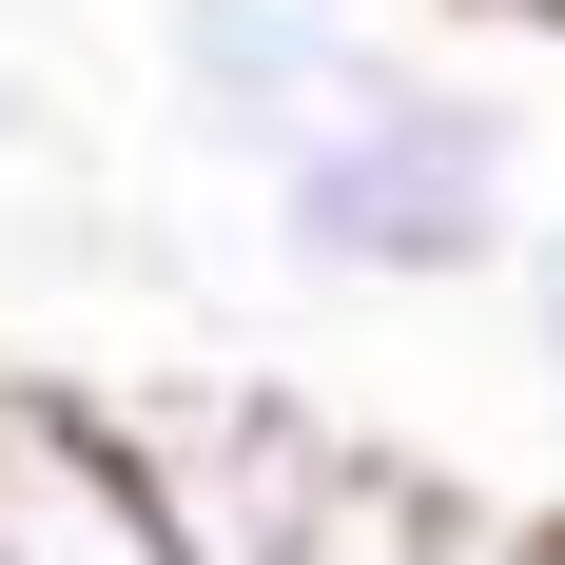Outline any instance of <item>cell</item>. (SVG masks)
<instances>
[{"instance_id": "cell-1", "label": "cell", "mask_w": 565, "mask_h": 565, "mask_svg": "<svg viewBox=\"0 0 565 565\" xmlns=\"http://www.w3.org/2000/svg\"><path fill=\"white\" fill-rule=\"evenodd\" d=\"M274 254L312 292H468V274H526V117L449 58H371L274 175Z\"/></svg>"}, {"instance_id": "cell-2", "label": "cell", "mask_w": 565, "mask_h": 565, "mask_svg": "<svg viewBox=\"0 0 565 565\" xmlns=\"http://www.w3.org/2000/svg\"><path fill=\"white\" fill-rule=\"evenodd\" d=\"M117 449H137V488H157V526L195 565H292L312 546V526L351 508V429L312 391H274V371H215V351H195V371H117Z\"/></svg>"}, {"instance_id": "cell-3", "label": "cell", "mask_w": 565, "mask_h": 565, "mask_svg": "<svg viewBox=\"0 0 565 565\" xmlns=\"http://www.w3.org/2000/svg\"><path fill=\"white\" fill-rule=\"evenodd\" d=\"M371 58H391V40H371L351 0H157V98L195 117L234 175H274Z\"/></svg>"}, {"instance_id": "cell-4", "label": "cell", "mask_w": 565, "mask_h": 565, "mask_svg": "<svg viewBox=\"0 0 565 565\" xmlns=\"http://www.w3.org/2000/svg\"><path fill=\"white\" fill-rule=\"evenodd\" d=\"M0 565H195L117 449V409L58 371H0Z\"/></svg>"}, {"instance_id": "cell-5", "label": "cell", "mask_w": 565, "mask_h": 565, "mask_svg": "<svg viewBox=\"0 0 565 565\" xmlns=\"http://www.w3.org/2000/svg\"><path fill=\"white\" fill-rule=\"evenodd\" d=\"M292 565H468V488H429V468L371 449V468H351V508L312 526Z\"/></svg>"}, {"instance_id": "cell-6", "label": "cell", "mask_w": 565, "mask_h": 565, "mask_svg": "<svg viewBox=\"0 0 565 565\" xmlns=\"http://www.w3.org/2000/svg\"><path fill=\"white\" fill-rule=\"evenodd\" d=\"M508 312H526V371H546V391H565V215L526 234V274H508Z\"/></svg>"}, {"instance_id": "cell-7", "label": "cell", "mask_w": 565, "mask_h": 565, "mask_svg": "<svg viewBox=\"0 0 565 565\" xmlns=\"http://www.w3.org/2000/svg\"><path fill=\"white\" fill-rule=\"evenodd\" d=\"M20 137H40V78H20V58H0V157H20Z\"/></svg>"}]
</instances>
